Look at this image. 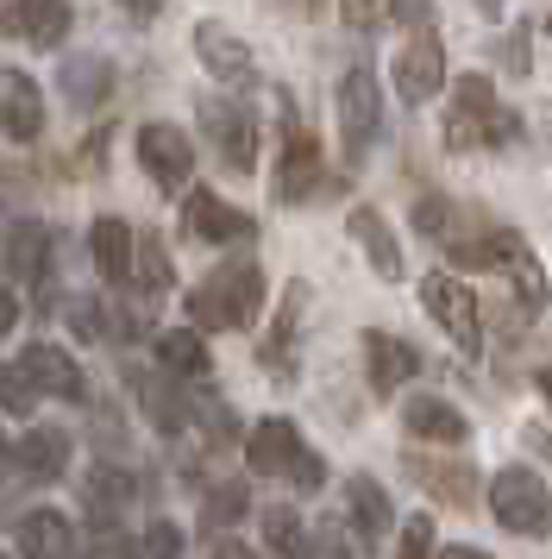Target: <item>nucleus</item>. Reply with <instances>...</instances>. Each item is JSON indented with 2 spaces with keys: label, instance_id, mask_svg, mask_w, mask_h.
I'll return each instance as SVG.
<instances>
[{
  "label": "nucleus",
  "instance_id": "obj_2",
  "mask_svg": "<svg viewBox=\"0 0 552 559\" xmlns=\"http://www.w3.org/2000/svg\"><path fill=\"white\" fill-rule=\"evenodd\" d=\"M264 314V271L251 258H226L220 271L189 289V328L195 333H239Z\"/></svg>",
  "mask_w": 552,
  "mask_h": 559
},
{
  "label": "nucleus",
  "instance_id": "obj_19",
  "mask_svg": "<svg viewBox=\"0 0 552 559\" xmlns=\"http://www.w3.org/2000/svg\"><path fill=\"white\" fill-rule=\"evenodd\" d=\"M0 139H13V145L45 139V102H38V82L25 70H0Z\"/></svg>",
  "mask_w": 552,
  "mask_h": 559
},
{
  "label": "nucleus",
  "instance_id": "obj_33",
  "mask_svg": "<svg viewBox=\"0 0 552 559\" xmlns=\"http://www.w3.org/2000/svg\"><path fill=\"white\" fill-rule=\"evenodd\" d=\"M176 283V271H170V252H164V239L157 233H139V296H164Z\"/></svg>",
  "mask_w": 552,
  "mask_h": 559
},
{
  "label": "nucleus",
  "instance_id": "obj_12",
  "mask_svg": "<svg viewBox=\"0 0 552 559\" xmlns=\"http://www.w3.org/2000/svg\"><path fill=\"white\" fill-rule=\"evenodd\" d=\"M182 233L201 239V246H251V239H257V221H251L245 207L220 202L214 189H189V202H182Z\"/></svg>",
  "mask_w": 552,
  "mask_h": 559
},
{
  "label": "nucleus",
  "instance_id": "obj_11",
  "mask_svg": "<svg viewBox=\"0 0 552 559\" xmlns=\"http://www.w3.org/2000/svg\"><path fill=\"white\" fill-rule=\"evenodd\" d=\"M20 371H25V383L38 390V403L45 396H57V403H95V390H88V378H82V365H75L63 346H50V340H32L20 353Z\"/></svg>",
  "mask_w": 552,
  "mask_h": 559
},
{
  "label": "nucleus",
  "instance_id": "obj_44",
  "mask_svg": "<svg viewBox=\"0 0 552 559\" xmlns=\"http://www.w3.org/2000/svg\"><path fill=\"white\" fill-rule=\"evenodd\" d=\"M396 13L408 26H433V13H427V0H396Z\"/></svg>",
  "mask_w": 552,
  "mask_h": 559
},
{
  "label": "nucleus",
  "instance_id": "obj_37",
  "mask_svg": "<svg viewBox=\"0 0 552 559\" xmlns=\"http://www.w3.org/2000/svg\"><path fill=\"white\" fill-rule=\"evenodd\" d=\"M396 559H433V515H408V522H401Z\"/></svg>",
  "mask_w": 552,
  "mask_h": 559
},
{
  "label": "nucleus",
  "instance_id": "obj_20",
  "mask_svg": "<svg viewBox=\"0 0 552 559\" xmlns=\"http://www.w3.org/2000/svg\"><path fill=\"white\" fill-rule=\"evenodd\" d=\"M113 63L100 51H75L63 57V70H57V88H63V102L75 107V114H100V107L113 102Z\"/></svg>",
  "mask_w": 552,
  "mask_h": 559
},
{
  "label": "nucleus",
  "instance_id": "obj_48",
  "mask_svg": "<svg viewBox=\"0 0 552 559\" xmlns=\"http://www.w3.org/2000/svg\"><path fill=\"white\" fill-rule=\"evenodd\" d=\"M296 7H301V13H321V0H296Z\"/></svg>",
  "mask_w": 552,
  "mask_h": 559
},
{
  "label": "nucleus",
  "instance_id": "obj_10",
  "mask_svg": "<svg viewBox=\"0 0 552 559\" xmlns=\"http://www.w3.org/2000/svg\"><path fill=\"white\" fill-rule=\"evenodd\" d=\"M396 95L401 107H427L433 95H440V82H446V38H440V26H415L408 32V45H401L396 57Z\"/></svg>",
  "mask_w": 552,
  "mask_h": 559
},
{
  "label": "nucleus",
  "instance_id": "obj_28",
  "mask_svg": "<svg viewBox=\"0 0 552 559\" xmlns=\"http://www.w3.org/2000/svg\"><path fill=\"white\" fill-rule=\"evenodd\" d=\"M157 365H164L170 378H207V371H214V358H207V340H201L195 328L157 333Z\"/></svg>",
  "mask_w": 552,
  "mask_h": 559
},
{
  "label": "nucleus",
  "instance_id": "obj_3",
  "mask_svg": "<svg viewBox=\"0 0 552 559\" xmlns=\"http://www.w3.org/2000/svg\"><path fill=\"white\" fill-rule=\"evenodd\" d=\"M245 465L257 472V478H289L301 490V497H314L326 484V465L321 453L301 440L296 421H283V415H271V421H257V428L245 433Z\"/></svg>",
  "mask_w": 552,
  "mask_h": 559
},
{
  "label": "nucleus",
  "instance_id": "obj_18",
  "mask_svg": "<svg viewBox=\"0 0 552 559\" xmlns=\"http://www.w3.org/2000/svg\"><path fill=\"white\" fill-rule=\"evenodd\" d=\"M427 358L415 353V340H401V333H383V328H364V378H371L376 396H389L401 383L421 378Z\"/></svg>",
  "mask_w": 552,
  "mask_h": 559
},
{
  "label": "nucleus",
  "instance_id": "obj_39",
  "mask_svg": "<svg viewBox=\"0 0 552 559\" xmlns=\"http://www.w3.org/2000/svg\"><path fill=\"white\" fill-rule=\"evenodd\" d=\"M139 554L145 559H182V528H176V522H151L145 540H139Z\"/></svg>",
  "mask_w": 552,
  "mask_h": 559
},
{
  "label": "nucleus",
  "instance_id": "obj_45",
  "mask_svg": "<svg viewBox=\"0 0 552 559\" xmlns=\"http://www.w3.org/2000/svg\"><path fill=\"white\" fill-rule=\"evenodd\" d=\"M207 559H257L245 547V540H214V547H207Z\"/></svg>",
  "mask_w": 552,
  "mask_h": 559
},
{
  "label": "nucleus",
  "instance_id": "obj_36",
  "mask_svg": "<svg viewBox=\"0 0 552 559\" xmlns=\"http://www.w3.org/2000/svg\"><path fill=\"white\" fill-rule=\"evenodd\" d=\"M389 7H396V0H339V20H346L351 32H383L389 26Z\"/></svg>",
  "mask_w": 552,
  "mask_h": 559
},
{
  "label": "nucleus",
  "instance_id": "obj_51",
  "mask_svg": "<svg viewBox=\"0 0 552 559\" xmlns=\"http://www.w3.org/2000/svg\"><path fill=\"white\" fill-rule=\"evenodd\" d=\"M547 38H552V7H547Z\"/></svg>",
  "mask_w": 552,
  "mask_h": 559
},
{
  "label": "nucleus",
  "instance_id": "obj_47",
  "mask_svg": "<svg viewBox=\"0 0 552 559\" xmlns=\"http://www.w3.org/2000/svg\"><path fill=\"white\" fill-rule=\"evenodd\" d=\"M471 7H477V13H490V20H496V13L508 7V0H471Z\"/></svg>",
  "mask_w": 552,
  "mask_h": 559
},
{
  "label": "nucleus",
  "instance_id": "obj_24",
  "mask_svg": "<svg viewBox=\"0 0 552 559\" xmlns=\"http://www.w3.org/2000/svg\"><path fill=\"white\" fill-rule=\"evenodd\" d=\"M401 428L415 433V440H433V447H465L471 440V421L446 396H408L401 403Z\"/></svg>",
  "mask_w": 552,
  "mask_h": 559
},
{
  "label": "nucleus",
  "instance_id": "obj_32",
  "mask_svg": "<svg viewBox=\"0 0 552 559\" xmlns=\"http://www.w3.org/2000/svg\"><path fill=\"white\" fill-rule=\"evenodd\" d=\"M245 509H251V490L239 478H220L207 490V503H201V528L220 534V528H232V522H245Z\"/></svg>",
  "mask_w": 552,
  "mask_h": 559
},
{
  "label": "nucleus",
  "instance_id": "obj_42",
  "mask_svg": "<svg viewBox=\"0 0 552 559\" xmlns=\"http://www.w3.org/2000/svg\"><path fill=\"white\" fill-rule=\"evenodd\" d=\"M170 0H125V20H139V26H157V13H164Z\"/></svg>",
  "mask_w": 552,
  "mask_h": 559
},
{
  "label": "nucleus",
  "instance_id": "obj_38",
  "mask_svg": "<svg viewBox=\"0 0 552 559\" xmlns=\"http://www.w3.org/2000/svg\"><path fill=\"white\" fill-rule=\"evenodd\" d=\"M415 227H421L427 239L452 233V195H421V202H415Z\"/></svg>",
  "mask_w": 552,
  "mask_h": 559
},
{
  "label": "nucleus",
  "instance_id": "obj_49",
  "mask_svg": "<svg viewBox=\"0 0 552 559\" xmlns=\"http://www.w3.org/2000/svg\"><path fill=\"white\" fill-rule=\"evenodd\" d=\"M540 453H547V459H552V433H540Z\"/></svg>",
  "mask_w": 552,
  "mask_h": 559
},
{
  "label": "nucleus",
  "instance_id": "obj_30",
  "mask_svg": "<svg viewBox=\"0 0 552 559\" xmlns=\"http://www.w3.org/2000/svg\"><path fill=\"white\" fill-rule=\"evenodd\" d=\"M264 540H271L276 559H308V554H314V534L301 528L296 503H271V509H264Z\"/></svg>",
  "mask_w": 552,
  "mask_h": 559
},
{
  "label": "nucleus",
  "instance_id": "obj_23",
  "mask_svg": "<svg viewBox=\"0 0 552 559\" xmlns=\"http://www.w3.org/2000/svg\"><path fill=\"white\" fill-rule=\"evenodd\" d=\"M346 233H351V246L364 252V264H371L383 283H396L401 271H408V264H401V239L389 233V221H383L376 207H351V214H346Z\"/></svg>",
  "mask_w": 552,
  "mask_h": 559
},
{
  "label": "nucleus",
  "instance_id": "obj_35",
  "mask_svg": "<svg viewBox=\"0 0 552 559\" xmlns=\"http://www.w3.org/2000/svg\"><path fill=\"white\" fill-rule=\"evenodd\" d=\"M0 408H7V415H32V408H38V390L25 383L20 365H0Z\"/></svg>",
  "mask_w": 552,
  "mask_h": 559
},
{
  "label": "nucleus",
  "instance_id": "obj_8",
  "mask_svg": "<svg viewBox=\"0 0 552 559\" xmlns=\"http://www.w3.org/2000/svg\"><path fill=\"white\" fill-rule=\"evenodd\" d=\"M421 308H427V321L446 333L458 353H483V308H477V296L458 277L433 271V277L421 283Z\"/></svg>",
  "mask_w": 552,
  "mask_h": 559
},
{
  "label": "nucleus",
  "instance_id": "obj_52",
  "mask_svg": "<svg viewBox=\"0 0 552 559\" xmlns=\"http://www.w3.org/2000/svg\"><path fill=\"white\" fill-rule=\"evenodd\" d=\"M0 559H7V554H0Z\"/></svg>",
  "mask_w": 552,
  "mask_h": 559
},
{
  "label": "nucleus",
  "instance_id": "obj_21",
  "mask_svg": "<svg viewBox=\"0 0 552 559\" xmlns=\"http://www.w3.org/2000/svg\"><path fill=\"white\" fill-rule=\"evenodd\" d=\"M88 252H95V271L113 283V289H132V283H139V239H132L125 221L100 214L95 227H88Z\"/></svg>",
  "mask_w": 552,
  "mask_h": 559
},
{
  "label": "nucleus",
  "instance_id": "obj_13",
  "mask_svg": "<svg viewBox=\"0 0 552 559\" xmlns=\"http://www.w3.org/2000/svg\"><path fill=\"white\" fill-rule=\"evenodd\" d=\"M195 57H201V70L214 82H226V88H257V57H251V45L239 38L232 26H220V20H201L195 26Z\"/></svg>",
  "mask_w": 552,
  "mask_h": 559
},
{
  "label": "nucleus",
  "instance_id": "obj_7",
  "mask_svg": "<svg viewBox=\"0 0 552 559\" xmlns=\"http://www.w3.org/2000/svg\"><path fill=\"white\" fill-rule=\"evenodd\" d=\"M333 189L326 177V157H321V139L301 127L296 114H283V157H276V202L283 207H314Z\"/></svg>",
  "mask_w": 552,
  "mask_h": 559
},
{
  "label": "nucleus",
  "instance_id": "obj_40",
  "mask_svg": "<svg viewBox=\"0 0 552 559\" xmlns=\"http://www.w3.org/2000/svg\"><path fill=\"white\" fill-rule=\"evenodd\" d=\"M314 554H333V559H358V554H364V540H351V534L339 528V522H321V528H314Z\"/></svg>",
  "mask_w": 552,
  "mask_h": 559
},
{
  "label": "nucleus",
  "instance_id": "obj_43",
  "mask_svg": "<svg viewBox=\"0 0 552 559\" xmlns=\"http://www.w3.org/2000/svg\"><path fill=\"white\" fill-rule=\"evenodd\" d=\"M13 321H20V302H13V289H7V283H0V340H7V333H13Z\"/></svg>",
  "mask_w": 552,
  "mask_h": 559
},
{
  "label": "nucleus",
  "instance_id": "obj_6",
  "mask_svg": "<svg viewBox=\"0 0 552 559\" xmlns=\"http://www.w3.org/2000/svg\"><path fill=\"white\" fill-rule=\"evenodd\" d=\"M195 127L226 170H239V177L257 170V114H251V102H239V95H201Z\"/></svg>",
  "mask_w": 552,
  "mask_h": 559
},
{
  "label": "nucleus",
  "instance_id": "obj_17",
  "mask_svg": "<svg viewBox=\"0 0 552 559\" xmlns=\"http://www.w3.org/2000/svg\"><path fill=\"white\" fill-rule=\"evenodd\" d=\"M401 465H408V478L421 484L433 503H446V509H477V472H471V465H465L458 453H440V459H433V453H408Z\"/></svg>",
  "mask_w": 552,
  "mask_h": 559
},
{
  "label": "nucleus",
  "instance_id": "obj_31",
  "mask_svg": "<svg viewBox=\"0 0 552 559\" xmlns=\"http://www.w3.org/2000/svg\"><path fill=\"white\" fill-rule=\"evenodd\" d=\"M502 277L515 283V308H521V314H540V308L552 302V283H547V271H540V258L527 252V246L515 252V264H508Z\"/></svg>",
  "mask_w": 552,
  "mask_h": 559
},
{
  "label": "nucleus",
  "instance_id": "obj_46",
  "mask_svg": "<svg viewBox=\"0 0 552 559\" xmlns=\"http://www.w3.org/2000/svg\"><path fill=\"white\" fill-rule=\"evenodd\" d=\"M440 559H490V554L471 547V540H452V547H440Z\"/></svg>",
  "mask_w": 552,
  "mask_h": 559
},
{
  "label": "nucleus",
  "instance_id": "obj_4",
  "mask_svg": "<svg viewBox=\"0 0 552 559\" xmlns=\"http://www.w3.org/2000/svg\"><path fill=\"white\" fill-rule=\"evenodd\" d=\"M333 114H339V152H346V164L358 170V164L376 152V139H383V88H376L371 63H351L346 76H339Z\"/></svg>",
  "mask_w": 552,
  "mask_h": 559
},
{
  "label": "nucleus",
  "instance_id": "obj_9",
  "mask_svg": "<svg viewBox=\"0 0 552 559\" xmlns=\"http://www.w3.org/2000/svg\"><path fill=\"white\" fill-rule=\"evenodd\" d=\"M132 152H139V164H145V177L164 189V195H189L195 182H189V170H195V152H189V132L170 127V120H145V127L132 132Z\"/></svg>",
  "mask_w": 552,
  "mask_h": 559
},
{
  "label": "nucleus",
  "instance_id": "obj_1",
  "mask_svg": "<svg viewBox=\"0 0 552 559\" xmlns=\"http://www.w3.org/2000/svg\"><path fill=\"white\" fill-rule=\"evenodd\" d=\"M440 139L446 152H502L521 139V120L496 102V88L483 70L452 82V102H446V120H440Z\"/></svg>",
  "mask_w": 552,
  "mask_h": 559
},
{
  "label": "nucleus",
  "instance_id": "obj_25",
  "mask_svg": "<svg viewBox=\"0 0 552 559\" xmlns=\"http://www.w3.org/2000/svg\"><path fill=\"white\" fill-rule=\"evenodd\" d=\"M13 465H20L25 484H57L63 472H70V433L63 428H32L20 440V453H13Z\"/></svg>",
  "mask_w": 552,
  "mask_h": 559
},
{
  "label": "nucleus",
  "instance_id": "obj_50",
  "mask_svg": "<svg viewBox=\"0 0 552 559\" xmlns=\"http://www.w3.org/2000/svg\"><path fill=\"white\" fill-rule=\"evenodd\" d=\"M0 465H7V433H0Z\"/></svg>",
  "mask_w": 552,
  "mask_h": 559
},
{
  "label": "nucleus",
  "instance_id": "obj_16",
  "mask_svg": "<svg viewBox=\"0 0 552 559\" xmlns=\"http://www.w3.org/2000/svg\"><path fill=\"white\" fill-rule=\"evenodd\" d=\"M125 503H139V478L125 472L120 459H95L82 472V509H88V528H113L125 515Z\"/></svg>",
  "mask_w": 552,
  "mask_h": 559
},
{
  "label": "nucleus",
  "instance_id": "obj_22",
  "mask_svg": "<svg viewBox=\"0 0 552 559\" xmlns=\"http://www.w3.org/2000/svg\"><path fill=\"white\" fill-rule=\"evenodd\" d=\"M70 0H7V32L38 45V51H57L70 38Z\"/></svg>",
  "mask_w": 552,
  "mask_h": 559
},
{
  "label": "nucleus",
  "instance_id": "obj_5",
  "mask_svg": "<svg viewBox=\"0 0 552 559\" xmlns=\"http://www.w3.org/2000/svg\"><path fill=\"white\" fill-rule=\"evenodd\" d=\"M490 515L521 540H547L552 534V490L533 465H502L490 478Z\"/></svg>",
  "mask_w": 552,
  "mask_h": 559
},
{
  "label": "nucleus",
  "instance_id": "obj_41",
  "mask_svg": "<svg viewBox=\"0 0 552 559\" xmlns=\"http://www.w3.org/2000/svg\"><path fill=\"white\" fill-rule=\"evenodd\" d=\"M132 554V540H125V528L113 522V528H88V559H125Z\"/></svg>",
  "mask_w": 552,
  "mask_h": 559
},
{
  "label": "nucleus",
  "instance_id": "obj_29",
  "mask_svg": "<svg viewBox=\"0 0 552 559\" xmlns=\"http://www.w3.org/2000/svg\"><path fill=\"white\" fill-rule=\"evenodd\" d=\"M301 314H308V283H289V308H283L276 333L264 340V371H276V378H283V371L296 378V353H289V346H296V321Z\"/></svg>",
  "mask_w": 552,
  "mask_h": 559
},
{
  "label": "nucleus",
  "instance_id": "obj_15",
  "mask_svg": "<svg viewBox=\"0 0 552 559\" xmlns=\"http://www.w3.org/2000/svg\"><path fill=\"white\" fill-rule=\"evenodd\" d=\"M120 378H125V390L139 396V408H145V421L157 433H182L189 421H195V403H182V383L157 378V371H145V365H132V358H120Z\"/></svg>",
  "mask_w": 552,
  "mask_h": 559
},
{
  "label": "nucleus",
  "instance_id": "obj_27",
  "mask_svg": "<svg viewBox=\"0 0 552 559\" xmlns=\"http://www.w3.org/2000/svg\"><path fill=\"white\" fill-rule=\"evenodd\" d=\"M346 509H351V522H358L364 554L383 547V534H389V497H383V484L376 478H346Z\"/></svg>",
  "mask_w": 552,
  "mask_h": 559
},
{
  "label": "nucleus",
  "instance_id": "obj_14",
  "mask_svg": "<svg viewBox=\"0 0 552 559\" xmlns=\"http://www.w3.org/2000/svg\"><path fill=\"white\" fill-rule=\"evenodd\" d=\"M0 264H7V277H20L50 296V227L45 221H32V214L7 221L0 227Z\"/></svg>",
  "mask_w": 552,
  "mask_h": 559
},
{
  "label": "nucleus",
  "instance_id": "obj_34",
  "mask_svg": "<svg viewBox=\"0 0 552 559\" xmlns=\"http://www.w3.org/2000/svg\"><path fill=\"white\" fill-rule=\"evenodd\" d=\"M527 45H533V26H508V38L496 45V63H502V76H533V57H527Z\"/></svg>",
  "mask_w": 552,
  "mask_h": 559
},
{
  "label": "nucleus",
  "instance_id": "obj_26",
  "mask_svg": "<svg viewBox=\"0 0 552 559\" xmlns=\"http://www.w3.org/2000/svg\"><path fill=\"white\" fill-rule=\"evenodd\" d=\"M20 554L25 559H88V547L75 540V528L57 509H38V515L20 522Z\"/></svg>",
  "mask_w": 552,
  "mask_h": 559
}]
</instances>
